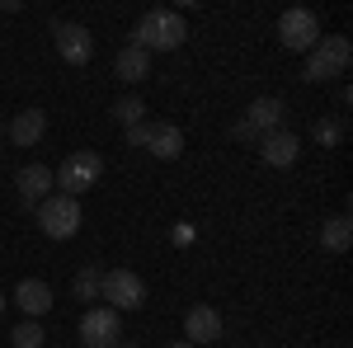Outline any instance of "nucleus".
Here are the masks:
<instances>
[{"label":"nucleus","instance_id":"nucleus-22","mask_svg":"<svg viewBox=\"0 0 353 348\" xmlns=\"http://www.w3.org/2000/svg\"><path fill=\"white\" fill-rule=\"evenodd\" d=\"M151 127L156 123H132L128 127V146H151Z\"/></svg>","mask_w":353,"mask_h":348},{"label":"nucleus","instance_id":"nucleus-4","mask_svg":"<svg viewBox=\"0 0 353 348\" xmlns=\"http://www.w3.org/2000/svg\"><path fill=\"white\" fill-rule=\"evenodd\" d=\"M349 61H353L349 38H339V33H334V38H321V43L311 48V57H306V81L325 85V81H334V76H344Z\"/></svg>","mask_w":353,"mask_h":348},{"label":"nucleus","instance_id":"nucleus-27","mask_svg":"<svg viewBox=\"0 0 353 348\" xmlns=\"http://www.w3.org/2000/svg\"><path fill=\"white\" fill-rule=\"evenodd\" d=\"M0 136H5V123H0Z\"/></svg>","mask_w":353,"mask_h":348},{"label":"nucleus","instance_id":"nucleus-13","mask_svg":"<svg viewBox=\"0 0 353 348\" xmlns=\"http://www.w3.org/2000/svg\"><path fill=\"white\" fill-rule=\"evenodd\" d=\"M5 132H10L14 146H38L43 132H48V113H43V108H24V113H14V123H10Z\"/></svg>","mask_w":353,"mask_h":348},{"label":"nucleus","instance_id":"nucleus-17","mask_svg":"<svg viewBox=\"0 0 353 348\" xmlns=\"http://www.w3.org/2000/svg\"><path fill=\"white\" fill-rule=\"evenodd\" d=\"M321 245H325L330 254H344L353 245V221L349 216H330L325 226H321Z\"/></svg>","mask_w":353,"mask_h":348},{"label":"nucleus","instance_id":"nucleus-9","mask_svg":"<svg viewBox=\"0 0 353 348\" xmlns=\"http://www.w3.org/2000/svg\"><path fill=\"white\" fill-rule=\"evenodd\" d=\"M57 57L66 61V66H90V57H94V33L85 24H57Z\"/></svg>","mask_w":353,"mask_h":348},{"label":"nucleus","instance_id":"nucleus-18","mask_svg":"<svg viewBox=\"0 0 353 348\" xmlns=\"http://www.w3.org/2000/svg\"><path fill=\"white\" fill-rule=\"evenodd\" d=\"M10 344H14V348H48V334H43V325H38V320H19V325H14V334H10Z\"/></svg>","mask_w":353,"mask_h":348},{"label":"nucleus","instance_id":"nucleus-1","mask_svg":"<svg viewBox=\"0 0 353 348\" xmlns=\"http://www.w3.org/2000/svg\"><path fill=\"white\" fill-rule=\"evenodd\" d=\"M184 38H189L184 14H174V10H146V14L137 19L132 48H141V52H174Z\"/></svg>","mask_w":353,"mask_h":348},{"label":"nucleus","instance_id":"nucleus-11","mask_svg":"<svg viewBox=\"0 0 353 348\" xmlns=\"http://www.w3.org/2000/svg\"><path fill=\"white\" fill-rule=\"evenodd\" d=\"M259 156H264V165H273V170H288V165H297L301 156V141L292 132H269V136H259Z\"/></svg>","mask_w":353,"mask_h":348},{"label":"nucleus","instance_id":"nucleus-20","mask_svg":"<svg viewBox=\"0 0 353 348\" xmlns=\"http://www.w3.org/2000/svg\"><path fill=\"white\" fill-rule=\"evenodd\" d=\"M141 113H146V104H141V99H118V104H113V118H118L123 127L141 123Z\"/></svg>","mask_w":353,"mask_h":348},{"label":"nucleus","instance_id":"nucleus-15","mask_svg":"<svg viewBox=\"0 0 353 348\" xmlns=\"http://www.w3.org/2000/svg\"><path fill=\"white\" fill-rule=\"evenodd\" d=\"M113 71H118V81H128V85H141L146 76H151V52H141V48H123V52L113 57Z\"/></svg>","mask_w":353,"mask_h":348},{"label":"nucleus","instance_id":"nucleus-8","mask_svg":"<svg viewBox=\"0 0 353 348\" xmlns=\"http://www.w3.org/2000/svg\"><path fill=\"white\" fill-rule=\"evenodd\" d=\"M283 113H288V104L283 99H273V94H264V99H254V104L245 108V123L236 127L241 136H269V132H278L283 127Z\"/></svg>","mask_w":353,"mask_h":348},{"label":"nucleus","instance_id":"nucleus-21","mask_svg":"<svg viewBox=\"0 0 353 348\" xmlns=\"http://www.w3.org/2000/svg\"><path fill=\"white\" fill-rule=\"evenodd\" d=\"M339 136H344V123H339V118H321V123H316V141H321V146H339Z\"/></svg>","mask_w":353,"mask_h":348},{"label":"nucleus","instance_id":"nucleus-6","mask_svg":"<svg viewBox=\"0 0 353 348\" xmlns=\"http://www.w3.org/2000/svg\"><path fill=\"white\" fill-rule=\"evenodd\" d=\"M278 38H283L288 52H311V48L321 43V19H316L311 10H288V14L278 19Z\"/></svg>","mask_w":353,"mask_h":348},{"label":"nucleus","instance_id":"nucleus-19","mask_svg":"<svg viewBox=\"0 0 353 348\" xmlns=\"http://www.w3.org/2000/svg\"><path fill=\"white\" fill-rule=\"evenodd\" d=\"M71 292L81 296V301H94V296H99V268H94V264L81 268V273H76V283H71Z\"/></svg>","mask_w":353,"mask_h":348},{"label":"nucleus","instance_id":"nucleus-14","mask_svg":"<svg viewBox=\"0 0 353 348\" xmlns=\"http://www.w3.org/2000/svg\"><path fill=\"white\" fill-rule=\"evenodd\" d=\"M14 188H19L24 203H43L48 188H52V170H48V165H24V170L14 174Z\"/></svg>","mask_w":353,"mask_h":348},{"label":"nucleus","instance_id":"nucleus-10","mask_svg":"<svg viewBox=\"0 0 353 348\" xmlns=\"http://www.w3.org/2000/svg\"><path fill=\"white\" fill-rule=\"evenodd\" d=\"M221 329H226V325H221V311L217 306H208V301H203V306H189V316H184V344H217L221 339Z\"/></svg>","mask_w":353,"mask_h":348},{"label":"nucleus","instance_id":"nucleus-16","mask_svg":"<svg viewBox=\"0 0 353 348\" xmlns=\"http://www.w3.org/2000/svg\"><path fill=\"white\" fill-rule=\"evenodd\" d=\"M156 161H179L184 156V132L174 127V123H156L151 127V146H146Z\"/></svg>","mask_w":353,"mask_h":348},{"label":"nucleus","instance_id":"nucleus-3","mask_svg":"<svg viewBox=\"0 0 353 348\" xmlns=\"http://www.w3.org/2000/svg\"><path fill=\"white\" fill-rule=\"evenodd\" d=\"M99 174H104V156L99 151H76V156H66L61 170L52 174V184L66 193V198H81L90 188L99 184Z\"/></svg>","mask_w":353,"mask_h":348},{"label":"nucleus","instance_id":"nucleus-23","mask_svg":"<svg viewBox=\"0 0 353 348\" xmlns=\"http://www.w3.org/2000/svg\"><path fill=\"white\" fill-rule=\"evenodd\" d=\"M174 240H179V245H189V240H193V226H189V221H179V231H174Z\"/></svg>","mask_w":353,"mask_h":348},{"label":"nucleus","instance_id":"nucleus-26","mask_svg":"<svg viewBox=\"0 0 353 348\" xmlns=\"http://www.w3.org/2000/svg\"><path fill=\"white\" fill-rule=\"evenodd\" d=\"M165 348H193V344H165Z\"/></svg>","mask_w":353,"mask_h":348},{"label":"nucleus","instance_id":"nucleus-7","mask_svg":"<svg viewBox=\"0 0 353 348\" xmlns=\"http://www.w3.org/2000/svg\"><path fill=\"white\" fill-rule=\"evenodd\" d=\"M123 339V320H118V311L109 306H90L81 316V344L85 348H113Z\"/></svg>","mask_w":353,"mask_h":348},{"label":"nucleus","instance_id":"nucleus-25","mask_svg":"<svg viewBox=\"0 0 353 348\" xmlns=\"http://www.w3.org/2000/svg\"><path fill=\"white\" fill-rule=\"evenodd\" d=\"M113 348H137V344H123V339H118V344H113Z\"/></svg>","mask_w":353,"mask_h":348},{"label":"nucleus","instance_id":"nucleus-24","mask_svg":"<svg viewBox=\"0 0 353 348\" xmlns=\"http://www.w3.org/2000/svg\"><path fill=\"white\" fill-rule=\"evenodd\" d=\"M5 306H10V301H5V292H0V316H5Z\"/></svg>","mask_w":353,"mask_h":348},{"label":"nucleus","instance_id":"nucleus-12","mask_svg":"<svg viewBox=\"0 0 353 348\" xmlns=\"http://www.w3.org/2000/svg\"><path fill=\"white\" fill-rule=\"evenodd\" d=\"M52 287H48V283H43V278H24V283H19V287H14V306H19V311H24L28 320H38V316H48V311H52Z\"/></svg>","mask_w":353,"mask_h":348},{"label":"nucleus","instance_id":"nucleus-5","mask_svg":"<svg viewBox=\"0 0 353 348\" xmlns=\"http://www.w3.org/2000/svg\"><path fill=\"white\" fill-rule=\"evenodd\" d=\"M99 292L109 301V311H141L146 306V283L137 278L132 268H109L99 278Z\"/></svg>","mask_w":353,"mask_h":348},{"label":"nucleus","instance_id":"nucleus-2","mask_svg":"<svg viewBox=\"0 0 353 348\" xmlns=\"http://www.w3.org/2000/svg\"><path fill=\"white\" fill-rule=\"evenodd\" d=\"M38 226L48 240H71L81 231V198H66V193H48L38 203Z\"/></svg>","mask_w":353,"mask_h":348}]
</instances>
